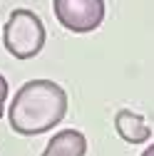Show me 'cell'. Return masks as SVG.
Wrapping results in <instances>:
<instances>
[{
	"instance_id": "obj_7",
	"label": "cell",
	"mask_w": 154,
	"mask_h": 156,
	"mask_svg": "<svg viewBox=\"0 0 154 156\" xmlns=\"http://www.w3.org/2000/svg\"><path fill=\"white\" fill-rule=\"evenodd\" d=\"M142 156H154V144H152V146H147V151H144Z\"/></svg>"
},
{
	"instance_id": "obj_3",
	"label": "cell",
	"mask_w": 154,
	"mask_h": 156,
	"mask_svg": "<svg viewBox=\"0 0 154 156\" xmlns=\"http://www.w3.org/2000/svg\"><path fill=\"white\" fill-rule=\"evenodd\" d=\"M52 12L70 32H92L105 20V0H52Z\"/></svg>"
},
{
	"instance_id": "obj_6",
	"label": "cell",
	"mask_w": 154,
	"mask_h": 156,
	"mask_svg": "<svg viewBox=\"0 0 154 156\" xmlns=\"http://www.w3.org/2000/svg\"><path fill=\"white\" fill-rule=\"evenodd\" d=\"M5 99H8V80L0 74V116L5 114Z\"/></svg>"
},
{
	"instance_id": "obj_4",
	"label": "cell",
	"mask_w": 154,
	"mask_h": 156,
	"mask_svg": "<svg viewBox=\"0 0 154 156\" xmlns=\"http://www.w3.org/2000/svg\"><path fill=\"white\" fill-rule=\"evenodd\" d=\"M87 154V139L77 129H62L47 141L42 156H85Z\"/></svg>"
},
{
	"instance_id": "obj_2",
	"label": "cell",
	"mask_w": 154,
	"mask_h": 156,
	"mask_svg": "<svg viewBox=\"0 0 154 156\" xmlns=\"http://www.w3.org/2000/svg\"><path fill=\"white\" fill-rule=\"evenodd\" d=\"M3 40H5V50L15 60L20 62L32 60L45 47V25L32 10L17 8L10 12L8 23L3 27Z\"/></svg>"
},
{
	"instance_id": "obj_1",
	"label": "cell",
	"mask_w": 154,
	"mask_h": 156,
	"mask_svg": "<svg viewBox=\"0 0 154 156\" xmlns=\"http://www.w3.org/2000/svg\"><path fill=\"white\" fill-rule=\"evenodd\" d=\"M67 114V94L52 80H30L15 92L8 122L15 134L37 136L55 129Z\"/></svg>"
},
{
	"instance_id": "obj_5",
	"label": "cell",
	"mask_w": 154,
	"mask_h": 156,
	"mask_svg": "<svg viewBox=\"0 0 154 156\" xmlns=\"http://www.w3.org/2000/svg\"><path fill=\"white\" fill-rule=\"evenodd\" d=\"M114 129L122 136V141H127V144H144L152 136V129L144 122V116L134 114L129 109H119L117 112V116H114Z\"/></svg>"
}]
</instances>
